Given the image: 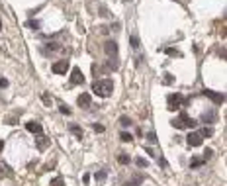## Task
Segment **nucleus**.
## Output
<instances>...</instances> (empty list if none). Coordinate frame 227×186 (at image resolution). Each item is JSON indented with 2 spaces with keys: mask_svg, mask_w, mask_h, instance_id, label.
<instances>
[{
  "mask_svg": "<svg viewBox=\"0 0 227 186\" xmlns=\"http://www.w3.org/2000/svg\"><path fill=\"white\" fill-rule=\"evenodd\" d=\"M135 165H137L139 168H147V167H149V163L145 161L143 157H137V159H135Z\"/></svg>",
  "mask_w": 227,
  "mask_h": 186,
  "instance_id": "dca6fc26",
  "label": "nucleus"
},
{
  "mask_svg": "<svg viewBox=\"0 0 227 186\" xmlns=\"http://www.w3.org/2000/svg\"><path fill=\"white\" fill-rule=\"evenodd\" d=\"M126 2H129V0H126Z\"/></svg>",
  "mask_w": 227,
  "mask_h": 186,
  "instance_id": "e433bc0d",
  "label": "nucleus"
},
{
  "mask_svg": "<svg viewBox=\"0 0 227 186\" xmlns=\"http://www.w3.org/2000/svg\"><path fill=\"white\" fill-rule=\"evenodd\" d=\"M120 125H121V128H129V125H131V118L121 116V118H120Z\"/></svg>",
  "mask_w": 227,
  "mask_h": 186,
  "instance_id": "a211bd4d",
  "label": "nucleus"
},
{
  "mask_svg": "<svg viewBox=\"0 0 227 186\" xmlns=\"http://www.w3.org/2000/svg\"><path fill=\"white\" fill-rule=\"evenodd\" d=\"M0 29H2V20H0Z\"/></svg>",
  "mask_w": 227,
  "mask_h": 186,
  "instance_id": "c9c22d12",
  "label": "nucleus"
},
{
  "mask_svg": "<svg viewBox=\"0 0 227 186\" xmlns=\"http://www.w3.org/2000/svg\"><path fill=\"white\" fill-rule=\"evenodd\" d=\"M141 182H143V176H141V174H137V176L131 178V180H126V182H123V186H139Z\"/></svg>",
  "mask_w": 227,
  "mask_h": 186,
  "instance_id": "ddd939ff",
  "label": "nucleus"
},
{
  "mask_svg": "<svg viewBox=\"0 0 227 186\" xmlns=\"http://www.w3.org/2000/svg\"><path fill=\"white\" fill-rule=\"evenodd\" d=\"M26 129L27 131H30V133H35V135H41V133H43V125L39 123V122H27L26 123Z\"/></svg>",
  "mask_w": 227,
  "mask_h": 186,
  "instance_id": "0eeeda50",
  "label": "nucleus"
},
{
  "mask_svg": "<svg viewBox=\"0 0 227 186\" xmlns=\"http://www.w3.org/2000/svg\"><path fill=\"white\" fill-rule=\"evenodd\" d=\"M41 102L45 104V106H51V96H47V94H41Z\"/></svg>",
  "mask_w": 227,
  "mask_h": 186,
  "instance_id": "c85d7f7f",
  "label": "nucleus"
},
{
  "mask_svg": "<svg viewBox=\"0 0 227 186\" xmlns=\"http://www.w3.org/2000/svg\"><path fill=\"white\" fill-rule=\"evenodd\" d=\"M170 123H172L176 129H184V128H194V125H196V120H194V118H190L186 112H180V116L174 118Z\"/></svg>",
  "mask_w": 227,
  "mask_h": 186,
  "instance_id": "f03ea898",
  "label": "nucleus"
},
{
  "mask_svg": "<svg viewBox=\"0 0 227 186\" xmlns=\"http://www.w3.org/2000/svg\"><path fill=\"white\" fill-rule=\"evenodd\" d=\"M120 139H121V141H126V143H129V141L133 139V137H131V133H127V131H121V135H120Z\"/></svg>",
  "mask_w": 227,
  "mask_h": 186,
  "instance_id": "b1692460",
  "label": "nucleus"
},
{
  "mask_svg": "<svg viewBox=\"0 0 227 186\" xmlns=\"http://www.w3.org/2000/svg\"><path fill=\"white\" fill-rule=\"evenodd\" d=\"M35 145H37L39 151H45V149L49 147V139H47V137H43V135H39L37 139H35Z\"/></svg>",
  "mask_w": 227,
  "mask_h": 186,
  "instance_id": "9b49d317",
  "label": "nucleus"
},
{
  "mask_svg": "<svg viewBox=\"0 0 227 186\" xmlns=\"http://www.w3.org/2000/svg\"><path fill=\"white\" fill-rule=\"evenodd\" d=\"M27 28L37 29V28H39V22H37V20H30V22H27Z\"/></svg>",
  "mask_w": 227,
  "mask_h": 186,
  "instance_id": "c756f323",
  "label": "nucleus"
},
{
  "mask_svg": "<svg viewBox=\"0 0 227 186\" xmlns=\"http://www.w3.org/2000/svg\"><path fill=\"white\" fill-rule=\"evenodd\" d=\"M215 120V112H204L202 114V122L204 123H214Z\"/></svg>",
  "mask_w": 227,
  "mask_h": 186,
  "instance_id": "f8f14e48",
  "label": "nucleus"
},
{
  "mask_svg": "<svg viewBox=\"0 0 227 186\" xmlns=\"http://www.w3.org/2000/svg\"><path fill=\"white\" fill-rule=\"evenodd\" d=\"M51 71H53L55 74H65L69 71V61H67V59H63V61H55L53 67H51Z\"/></svg>",
  "mask_w": 227,
  "mask_h": 186,
  "instance_id": "20e7f679",
  "label": "nucleus"
},
{
  "mask_svg": "<svg viewBox=\"0 0 227 186\" xmlns=\"http://www.w3.org/2000/svg\"><path fill=\"white\" fill-rule=\"evenodd\" d=\"M202 165H206V161H204L202 157H200V159H198V157H194L192 161H190V168H200Z\"/></svg>",
  "mask_w": 227,
  "mask_h": 186,
  "instance_id": "4468645a",
  "label": "nucleus"
},
{
  "mask_svg": "<svg viewBox=\"0 0 227 186\" xmlns=\"http://www.w3.org/2000/svg\"><path fill=\"white\" fill-rule=\"evenodd\" d=\"M104 51H106V53L110 55V57H116V55H118V43H116V41H106V45H104Z\"/></svg>",
  "mask_w": 227,
  "mask_h": 186,
  "instance_id": "9d476101",
  "label": "nucleus"
},
{
  "mask_svg": "<svg viewBox=\"0 0 227 186\" xmlns=\"http://www.w3.org/2000/svg\"><path fill=\"white\" fill-rule=\"evenodd\" d=\"M147 139L151 141V143H157V135H155L153 131H149V133H147Z\"/></svg>",
  "mask_w": 227,
  "mask_h": 186,
  "instance_id": "2f4dec72",
  "label": "nucleus"
},
{
  "mask_svg": "<svg viewBox=\"0 0 227 186\" xmlns=\"http://www.w3.org/2000/svg\"><path fill=\"white\" fill-rule=\"evenodd\" d=\"M129 43H131V47H133V49H137L139 47V37L137 35H131L129 37Z\"/></svg>",
  "mask_w": 227,
  "mask_h": 186,
  "instance_id": "412c9836",
  "label": "nucleus"
},
{
  "mask_svg": "<svg viewBox=\"0 0 227 186\" xmlns=\"http://www.w3.org/2000/svg\"><path fill=\"white\" fill-rule=\"evenodd\" d=\"M76 104H78L80 108H90V104H92V96H90L88 92H82V94H80L78 98H76Z\"/></svg>",
  "mask_w": 227,
  "mask_h": 186,
  "instance_id": "6e6552de",
  "label": "nucleus"
},
{
  "mask_svg": "<svg viewBox=\"0 0 227 186\" xmlns=\"http://www.w3.org/2000/svg\"><path fill=\"white\" fill-rule=\"evenodd\" d=\"M186 143H188L190 147H200V145H202V135H200L198 131L190 133V135L186 137Z\"/></svg>",
  "mask_w": 227,
  "mask_h": 186,
  "instance_id": "1a4fd4ad",
  "label": "nucleus"
},
{
  "mask_svg": "<svg viewBox=\"0 0 227 186\" xmlns=\"http://www.w3.org/2000/svg\"><path fill=\"white\" fill-rule=\"evenodd\" d=\"M166 55H170V57H178L180 53H178V51H176V49H172V47H168V49H166Z\"/></svg>",
  "mask_w": 227,
  "mask_h": 186,
  "instance_id": "7c9ffc66",
  "label": "nucleus"
},
{
  "mask_svg": "<svg viewBox=\"0 0 227 186\" xmlns=\"http://www.w3.org/2000/svg\"><path fill=\"white\" fill-rule=\"evenodd\" d=\"M202 94H204V96H208L210 100H214L215 104H223V102H225V96H223V94L214 92V90H210V88H204V90H202Z\"/></svg>",
  "mask_w": 227,
  "mask_h": 186,
  "instance_id": "39448f33",
  "label": "nucleus"
},
{
  "mask_svg": "<svg viewBox=\"0 0 227 186\" xmlns=\"http://www.w3.org/2000/svg\"><path fill=\"white\" fill-rule=\"evenodd\" d=\"M92 129L96 131V133H104V125H102V123H94V125H92Z\"/></svg>",
  "mask_w": 227,
  "mask_h": 186,
  "instance_id": "cd10ccee",
  "label": "nucleus"
},
{
  "mask_svg": "<svg viewBox=\"0 0 227 186\" xmlns=\"http://www.w3.org/2000/svg\"><path fill=\"white\" fill-rule=\"evenodd\" d=\"M114 90V83L110 78H102V80H94L92 83V92H96V96L108 98Z\"/></svg>",
  "mask_w": 227,
  "mask_h": 186,
  "instance_id": "f257e3e1",
  "label": "nucleus"
},
{
  "mask_svg": "<svg viewBox=\"0 0 227 186\" xmlns=\"http://www.w3.org/2000/svg\"><path fill=\"white\" fill-rule=\"evenodd\" d=\"M200 135H202V137H211V135H214V129H211V128H204V129L200 131Z\"/></svg>",
  "mask_w": 227,
  "mask_h": 186,
  "instance_id": "aec40b11",
  "label": "nucleus"
},
{
  "mask_svg": "<svg viewBox=\"0 0 227 186\" xmlns=\"http://www.w3.org/2000/svg\"><path fill=\"white\" fill-rule=\"evenodd\" d=\"M166 102H168V110H180L184 104L188 102V100H184L182 96L178 94V92H174V94H168V98H166Z\"/></svg>",
  "mask_w": 227,
  "mask_h": 186,
  "instance_id": "7ed1b4c3",
  "label": "nucleus"
},
{
  "mask_svg": "<svg viewBox=\"0 0 227 186\" xmlns=\"http://www.w3.org/2000/svg\"><path fill=\"white\" fill-rule=\"evenodd\" d=\"M59 112H61V114H65V116H69L71 114V108L67 106V104H59Z\"/></svg>",
  "mask_w": 227,
  "mask_h": 186,
  "instance_id": "5701e85b",
  "label": "nucleus"
},
{
  "mask_svg": "<svg viewBox=\"0 0 227 186\" xmlns=\"http://www.w3.org/2000/svg\"><path fill=\"white\" fill-rule=\"evenodd\" d=\"M63 184H65V180H63L61 176H57V178H53V180H51L49 186H63Z\"/></svg>",
  "mask_w": 227,
  "mask_h": 186,
  "instance_id": "393cba45",
  "label": "nucleus"
},
{
  "mask_svg": "<svg viewBox=\"0 0 227 186\" xmlns=\"http://www.w3.org/2000/svg\"><path fill=\"white\" fill-rule=\"evenodd\" d=\"M2 149H4V141L0 139V153H2Z\"/></svg>",
  "mask_w": 227,
  "mask_h": 186,
  "instance_id": "f704fd0d",
  "label": "nucleus"
},
{
  "mask_svg": "<svg viewBox=\"0 0 227 186\" xmlns=\"http://www.w3.org/2000/svg\"><path fill=\"white\" fill-rule=\"evenodd\" d=\"M129 161H131L129 155H126V153H120L118 155V163H120V165H129Z\"/></svg>",
  "mask_w": 227,
  "mask_h": 186,
  "instance_id": "2eb2a0df",
  "label": "nucleus"
},
{
  "mask_svg": "<svg viewBox=\"0 0 227 186\" xmlns=\"http://www.w3.org/2000/svg\"><path fill=\"white\" fill-rule=\"evenodd\" d=\"M211 155H214V151H211V149L208 147V149H206V151H204V153H202V159H204V161H208V159H211Z\"/></svg>",
  "mask_w": 227,
  "mask_h": 186,
  "instance_id": "a878e982",
  "label": "nucleus"
},
{
  "mask_svg": "<svg viewBox=\"0 0 227 186\" xmlns=\"http://www.w3.org/2000/svg\"><path fill=\"white\" fill-rule=\"evenodd\" d=\"M0 170H2V168H0Z\"/></svg>",
  "mask_w": 227,
  "mask_h": 186,
  "instance_id": "4c0bfd02",
  "label": "nucleus"
},
{
  "mask_svg": "<svg viewBox=\"0 0 227 186\" xmlns=\"http://www.w3.org/2000/svg\"><path fill=\"white\" fill-rule=\"evenodd\" d=\"M163 83H165V84H172V83H174V77L166 73V74H165V78H163Z\"/></svg>",
  "mask_w": 227,
  "mask_h": 186,
  "instance_id": "bb28decb",
  "label": "nucleus"
},
{
  "mask_svg": "<svg viewBox=\"0 0 227 186\" xmlns=\"http://www.w3.org/2000/svg\"><path fill=\"white\" fill-rule=\"evenodd\" d=\"M106 176H108V173H106V170H98V173L94 174V178H96L98 182H104V180H106Z\"/></svg>",
  "mask_w": 227,
  "mask_h": 186,
  "instance_id": "f3484780",
  "label": "nucleus"
},
{
  "mask_svg": "<svg viewBox=\"0 0 227 186\" xmlns=\"http://www.w3.org/2000/svg\"><path fill=\"white\" fill-rule=\"evenodd\" d=\"M82 83H84V74L78 67H75L71 71V84H82Z\"/></svg>",
  "mask_w": 227,
  "mask_h": 186,
  "instance_id": "423d86ee",
  "label": "nucleus"
},
{
  "mask_svg": "<svg viewBox=\"0 0 227 186\" xmlns=\"http://www.w3.org/2000/svg\"><path fill=\"white\" fill-rule=\"evenodd\" d=\"M59 49H61V45H59V43H55V41L47 43V51H59Z\"/></svg>",
  "mask_w": 227,
  "mask_h": 186,
  "instance_id": "4be33fe9",
  "label": "nucleus"
},
{
  "mask_svg": "<svg viewBox=\"0 0 227 186\" xmlns=\"http://www.w3.org/2000/svg\"><path fill=\"white\" fill-rule=\"evenodd\" d=\"M6 86H8V80H6V78H2V77H0V88H6Z\"/></svg>",
  "mask_w": 227,
  "mask_h": 186,
  "instance_id": "473e14b6",
  "label": "nucleus"
},
{
  "mask_svg": "<svg viewBox=\"0 0 227 186\" xmlns=\"http://www.w3.org/2000/svg\"><path fill=\"white\" fill-rule=\"evenodd\" d=\"M82 182L88 184V182H90V174H84V176H82Z\"/></svg>",
  "mask_w": 227,
  "mask_h": 186,
  "instance_id": "72a5a7b5",
  "label": "nucleus"
},
{
  "mask_svg": "<svg viewBox=\"0 0 227 186\" xmlns=\"http://www.w3.org/2000/svg\"><path fill=\"white\" fill-rule=\"evenodd\" d=\"M69 129H71L72 133H75V135H76L78 139H80V137H82V129H80V128H78V125H71V128H69Z\"/></svg>",
  "mask_w": 227,
  "mask_h": 186,
  "instance_id": "6ab92c4d",
  "label": "nucleus"
}]
</instances>
